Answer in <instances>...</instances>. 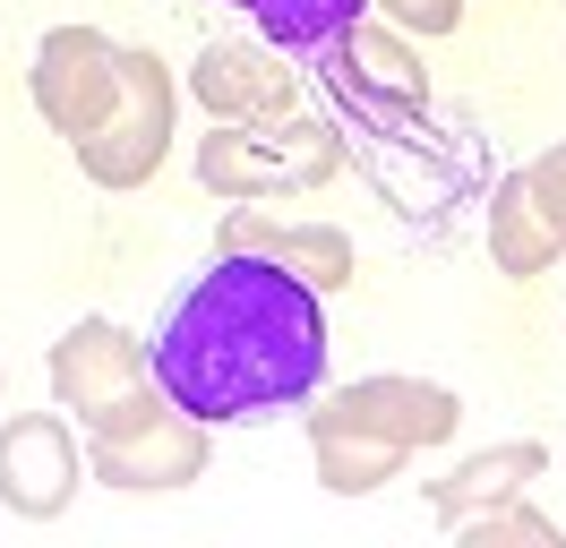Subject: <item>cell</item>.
<instances>
[{
  "instance_id": "obj_14",
  "label": "cell",
  "mask_w": 566,
  "mask_h": 548,
  "mask_svg": "<svg viewBox=\"0 0 566 548\" xmlns=\"http://www.w3.org/2000/svg\"><path fill=\"white\" fill-rule=\"evenodd\" d=\"M232 9L258 18L275 52H335V34L353 27L369 0H232Z\"/></svg>"
},
{
  "instance_id": "obj_16",
  "label": "cell",
  "mask_w": 566,
  "mask_h": 548,
  "mask_svg": "<svg viewBox=\"0 0 566 548\" xmlns=\"http://www.w3.org/2000/svg\"><path fill=\"white\" fill-rule=\"evenodd\" d=\"M447 540H455V548H558V523L532 506V497H497V506L463 514Z\"/></svg>"
},
{
  "instance_id": "obj_11",
  "label": "cell",
  "mask_w": 566,
  "mask_h": 548,
  "mask_svg": "<svg viewBox=\"0 0 566 548\" xmlns=\"http://www.w3.org/2000/svg\"><path fill=\"white\" fill-rule=\"evenodd\" d=\"M335 77H344V95H369L378 112H429V68L403 43V27L353 18V27L335 34Z\"/></svg>"
},
{
  "instance_id": "obj_12",
  "label": "cell",
  "mask_w": 566,
  "mask_h": 548,
  "mask_svg": "<svg viewBox=\"0 0 566 548\" xmlns=\"http://www.w3.org/2000/svg\"><path fill=\"white\" fill-rule=\"evenodd\" d=\"M541 472H549V445L541 438H506V445H490V454H463L447 479H429V514L455 531L463 514L497 506V497H524Z\"/></svg>"
},
{
  "instance_id": "obj_19",
  "label": "cell",
  "mask_w": 566,
  "mask_h": 548,
  "mask_svg": "<svg viewBox=\"0 0 566 548\" xmlns=\"http://www.w3.org/2000/svg\"><path fill=\"white\" fill-rule=\"evenodd\" d=\"M378 9H387L403 34H429V43L463 27V0H378Z\"/></svg>"
},
{
  "instance_id": "obj_8",
  "label": "cell",
  "mask_w": 566,
  "mask_h": 548,
  "mask_svg": "<svg viewBox=\"0 0 566 548\" xmlns=\"http://www.w3.org/2000/svg\"><path fill=\"white\" fill-rule=\"evenodd\" d=\"M207 454H214V429L198 411H164L146 420L138 438H112V445H86V479H104L120 497H164V488H189L207 479Z\"/></svg>"
},
{
  "instance_id": "obj_9",
  "label": "cell",
  "mask_w": 566,
  "mask_h": 548,
  "mask_svg": "<svg viewBox=\"0 0 566 548\" xmlns=\"http://www.w3.org/2000/svg\"><path fill=\"white\" fill-rule=\"evenodd\" d=\"M189 95L207 103V120H223V129H266V120L301 112V77L266 43H207L198 68H189Z\"/></svg>"
},
{
  "instance_id": "obj_2",
  "label": "cell",
  "mask_w": 566,
  "mask_h": 548,
  "mask_svg": "<svg viewBox=\"0 0 566 548\" xmlns=\"http://www.w3.org/2000/svg\"><path fill=\"white\" fill-rule=\"evenodd\" d=\"M344 164H353V146L326 129V120H301V112H292V120H266V129H223V120H207V137H198V180H207L223 205L326 189Z\"/></svg>"
},
{
  "instance_id": "obj_6",
  "label": "cell",
  "mask_w": 566,
  "mask_h": 548,
  "mask_svg": "<svg viewBox=\"0 0 566 548\" xmlns=\"http://www.w3.org/2000/svg\"><path fill=\"white\" fill-rule=\"evenodd\" d=\"M43 377H52V403L70 411L77 438H86L120 394H138L146 377H155V351H146L120 317H77L70 335L43 351Z\"/></svg>"
},
{
  "instance_id": "obj_17",
  "label": "cell",
  "mask_w": 566,
  "mask_h": 548,
  "mask_svg": "<svg viewBox=\"0 0 566 548\" xmlns=\"http://www.w3.org/2000/svg\"><path fill=\"white\" fill-rule=\"evenodd\" d=\"M164 411H172V394H164V386H155V377H146L138 394H120V403H112L104 420H95V429H86V445H112V438H138L146 420H164Z\"/></svg>"
},
{
  "instance_id": "obj_3",
  "label": "cell",
  "mask_w": 566,
  "mask_h": 548,
  "mask_svg": "<svg viewBox=\"0 0 566 548\" xmlns=\"http://www.w3.org/2000/svg\"><path fill=\"white\" fill-rule=\"evenodd\" d=\"M120 68H129L120 112H112L86 146H70L77 171H86L95 189H112V198H120V189H146V180L164 171V155H172V120H180V86H172V68H164V52L120 43Z\"/></svg>"
},
{
  "instance_id": "obj_10",
  "label": "cell",
  "mask_w": 566,
  "mask_h": 548,
  "mask_svg": "<svg viewBox=\"0 0 566 548\" xmlns=\"http://www.w3.org/2000/svg\"><path fill=\"white\" fill-rule=\"evenodd\" d=\"M214 249L275 257V266H292L301 283H318V292H353V274H360V249H353L344 223H275L266 205H232L223 232H214Z\"/></svg>"
},
{
  "instance_id": "obj_15",
  "label": "cell",
  "mask_w": 566,
  "mask_h": 548,
  "mask_svg": "<svg viewBox=\"0 0 566 548\" xmlns=\"http://www.w3.org/2000/svg\"><path fill=\"white\" fill-rule=\"evenodd\" d=\"M310 463H318L326 497H378L387 479H403V445H369V438H310Z\"/></svg>"
},
{
  "instance_id": "obj_7",
  "label": "cell",
  "mask_w": 566,
  "mask_h": 548,
  "mask_svg": "<svg viewBox=\"0 0 566 548\" xmlns=\"http://www.w3.org/2000/svg\"><path fill=\"white\" fill-rule=\"evenodd\" d=\"M77 420L70 411H9L0 420V506L18 523H61L77 506Z\"/></svg>"
},
{
  "instance_id": "obj_13",
  "label": "cell",
  "mask_w": 566,
  "mask_h": 548,
  "mask_svg": "<svg viewBox=\"0 0 566 548\" xmlns=\"http://www.w3.org/2000/svg\"><path fill=\"white\" fill-rule=\"evenodd\" d=\"M558 257H566V240L549 232V214L532 205L524 171H506V180L490 189V266L515 274V283H532V274H549Z\"/></svg>"
},
{
  "instance_id": "obj_18",
  "label": "cell",
  "mask_w": 566,
  "mask_h": 548,
  "mask_svg": "<svg viewBox=\"0 0 566 548\" xmlns=\"http://www.w3.org/2000/svg\"><path fill=\"white\" fill-rule=\"evenodd\" d=\"M524 189H532V205L549 214V232L566 240V137L549 146V155H532V164H524Z\"/></svg>"
},
{
  "instance_id": "obj_20",
  "label": "cell",
  "mask_w": 566,
  "mask_h": 548,
  "mask_svg": "<svg viewBox=\"0 0 566 548\" xmlns=\"http://www.w3.org/2000/svg\"><path fill=\"white\" fill-rule=\"evenodd\" d=\"M558 9H566V0H558Z\"/></svg>"
},
{
  "instance_id": "obj_5",
  "label": "cell",
  "mask_w": 566,
  "mask_h": 548,
  "mask_svg": "<svg viewBox=\"0 0 566 548\" xmlns=\"http://www.w3.org/2000/svg\"><path fill=\"white\" fill-rule=\"evenodd\" d=\"M463 429V394L455 386H429V377H353L310 411V438H369V445H447Z\"/></svg>"
},
{
  "instance_id": "obj_1",
  "label": "cell",
  "mask_w": 566,
  "mask_h": 548,
  "mask_svg": "<svg viewBox=\"0 0 566 548\" xmlns=\"http://www.w3.org/2000/svg\"><path fill=\"white\" fill-rule=\"evenodd\" d=\"M326 292L301 283L275 257L214 249L207 274L172 301L155 326V386L207 429L223 420H275V411L318 403L326 386Z\"/></svg>"
},
{
  "instance_id": "obj_4",
  "label": "cell",
  "mask_w": 566,
  "mask_h": 548,
  "mask_svg": "<svg viewBox=\"0 0 566 548\" xmlns=\"http://www.w3.org/2000/svg\"><path fill=\"white\" fill-rule=\"evenodd\" d=\"M27 95H35L43 129L86 146V137L104 129L120 95H129V68H120V43L104 27H52L35 43V68H27Z\"/></svg>"
}]
</instances>
